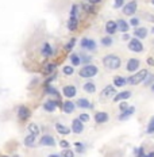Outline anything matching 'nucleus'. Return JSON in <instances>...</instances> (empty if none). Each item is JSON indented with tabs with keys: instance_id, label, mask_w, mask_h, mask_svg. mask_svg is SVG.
Returning a JSON list of instances; mask_svg holds the SVG:
<instances>
[{
	"instance_id": "obj_11",
	"label": "nucleus",
	"mask_w": 154,
	"mask_h": 157,
	"mask_svg": "<svg viewBox=\"0 0 154 157\" xmlns=\"http://www.w3.org/2000/svg\"><path fill=\"white\" fill-rule=\"evenodd\" d=\"M39 144L42 145V146H56V139L51 137V135L46 134L39 139Z\"/></svg>"
},
{
	"instance_id": "obj_34",
	"label": "nucleus",
	"mask_w": 154,
	"mask_h": 157,
	"mask_svg": "<svg viewBox=\"0 0 154 157\" xmlns=\"http://www.w3.org/2000/svg\"><path fill=\"white\" fill-rule=\"evenodd\" d=\"M87 49L91 52H95L96 50V42L93 39H88V45H87Z\"/></svg>"
},
{
	"instance_id": "obj_9",
	"label": "nucleus",
	"mask_w": 154,
	"mask_h": 157,
	"mask_svg": "<svg viewBox=\"0 0 154 157\" xmlns=\"http://www.w3.org/2000/svg\"><path fill=\"white\" fill-rule=\"evenodd\" d=\"M139 65H141V61L138 58H130L127 61V65H126V69L129 72H131V73H134L136 69L139 68Z\"/></svg>"
},
{
	"instance_id": "obj_52",
	"label": "nucleus",
	"mask_w": 154,
	"mask_h": 157,
	"mask_svg": "<svg viewBox=\"0 0 154 157\" xmlns=\"http://www.w3.org/2000/svg\"><path fill=\"white\" fill-rule=\"evenodd\" d=\"M143 157H154V152H150L149 155H145Z\"/></svg>"
},
{
	"instance_id": "obj_51",
	"label": "nucleus",
	"mask_w": 154,
	"mask_h": 157,
	"mask_svg": "<svg viewBox=\"0 0 154 157\" xmlns=\"http://www.w3.org/2000/svg\"><path fill=\"white\" fill-rule=\"evenodd\" d=\"M123 39H130V35H129L127 33H124V34H123Z\"/></svg>"
},
{
	"instance_id": "obj_30",
	"label": "nucleus",
	"mask_w": 154,
	"mask_h": 157,
	"mask_svg": "<svg viewBox=\"0 0 154 157\" xmlns=\"http://www.w3.org/2000/svg\"><path fill=\"white\" fill-rule=\"evenodd\" d=\"M62 72H64V75H66V76H72V75L74 73V68L72 65H66V66L62 68Z\"/></svg>"
},
{
	"instance_id": "obj_43",
	"label": "nucleus",
	"mask_w": 154,
	"mask_h": 157,
	"mask_svg": "<svg viewBox=\"0 0 154 157\" xmlns=\"http://www.w3.org/2000/svg\"><path fill=\"white\" fill-rule=\"evenodd\" d=\"M130 25L134 26V27H138V26H139V18H131V20H130Z\"/></svg>"
},
{
	"instance_id": "obj_3",
	"label": "nucleus",
	"mask_w": 154,
	"mask_h": 157,
	"mask_svg": "<svg viewBox=\"0 0 154 157\" xmlns=\"http://www.w3.org/2000/svg\"><path fill=\"white\" fill-rule=\"evenodd\" d=\"M99 72V68L96 65H92V64H87V65H84L83 68L80 69V72H78V75H80V77L83 78H91L93 76H96Z\"/></svg>"
},
{
	"instance_id": "obj_19",
	"label": "nucleus",
	"mask_w": 154,
	"mask_h": 157,
	"mask_svg": "<svg viewBox=\"0 0 154 157\" xmlns=\"http://www.w3.org/2000/svg\"><path fill=\"white\" fill-rule=\"evenodd\" d=\"M134 111H135V107H127L124 111H122V114L119 115V121H124V119H127L130 117V115H133L134 114Z\"/></svg>"
},
{
	"instance_id": "obj_40",
	"label": "nucleus",
	"mask_w": 154,
	"mask_h": 157,
	"mask_svg": "<svg viewBox=\"0 0 154 157\" xmlns=\"http://www.w3.org/2000/svg\"><path fill=\"white\" fill-rule=\"evenodd\" d=\"M78 121H81L83 123H85V122H89V115L88 114H80V117H78Z\"/></svg>"
},
{
	"instance_id": "obj_42",
	"label": "nucleus",
	"mask_w": 154,
	"mask_h": 157,
	"mask_svg": "<svg viewBox=\"0 0 154 157\" xmlns=\"http://www.w3.org/2000/svg\"><path fill=\"white\" fill-rule=\"evenodd\" d=\"M60 146H62L64 149H69V148H70V144H69L66 139H62V141H60Z\"/></svg>"
},
{
	"instance_id": "obj_32",
	"label": "nucleus",
	"mask_w": 154,
	"mask_h": 157,
	"mask_svg": "<svg viewBox=\"0 0 154 157\" xmlns=\"http://www.w3.org/2000/svg\"><path fill=\"white\" fill-rule=\"evenodd\" d=\"M46 94H49V95H54V96H60V94H58V91L54 87H51V85H48L46 87Z\"/></svg>"
},
{
	"instance_id": "obj_20",
	"label": "nucleus",
	"mask_w": 154,
	"mask_h": 157,
	"mask_svg": "<svg viewBox=\"0 0 154 157\" xmlns=\"http://www.w3.org/2000/svg\"><path fill=\"white\" fill-rule=\"evenodd\" d=\"M42 54H43V57H51V56H53V48H51L50 43H48V42L43 43Z\"/></svg>"
},
{
	"instance_id": "obj_48",
	"label": "nucleus",
	"mask_w": 154,
	"mask_h": 157,
	"mask_svg": "<svg viewBox=\"0 0 154 157\" xmlns=\"http://www.w3.org/2000/svg\"><path fill=\"white\" fill-rule=\"evenodd\" d=\"M87 45H88V38H83L81 39V48L87 49Z\"/></svg>"
},
{
	"instance_id": "obj_46",
	"label": "nucleus",
	"mask_w": 154,
	"mask_h": 157,
	"mask_svg": "<svg viewBox=\"0 0 154 157\" xmlns=\"http://www.w3.org/2000/svg\"><path fill=\"white\" fill-rule=\"evenodd\" d=\"M143 16L146 20H149V22H154V15H150V14H143Z\"/></svg>"
},
{
	"instance_id": "obj_21",
	"label": "nucleus",
	"mask_w": 154,
	"mask_h": 157,
	"mask_svg": "<svg viewBox=\"0 0 154 157\" xmlns=\"http://www.w3.org/2000/svg\"><path fill=\"white\" fill-rule=\"evenodd\" d=\"M76 106H78L80 109H92V104L89 103V100L88 99H85V98H80L76 102Z\"/></svg>"
},
{
	"instance_id": "obj_18",
	"label": "nucleus",
	"mask_w": 154,
	"mask_h": 157,
	"mask_svg": "<svg viewBox=\"0 0 154 157\" xmlns=\"http://www.w3.org/2000/svg\"><path fill=\"white\" fill-rule=\"evenodd\" d=\"M116 25H118V30H120L122 33H127L129 31V28H130V25L126 22L124 19H119V20H116Z\"/></svg>"
},
{
	"instance_id": "obj_28",
	"label": "nucleus",
	"mask_w": 154,
	"mask_h": 157,
	"mask_svg": "<svg viewBox=\"0 0 154 157\" xmlns=\"http://www.w3.org/2000/svg\"><path fill=\"white\" fill-rule=\"evenodd\" d=\"M27 129H28V132H30V134L35 135V137L39 134V127L37 126L35 123H30V125H28V127H27Z\"/></svg>"
},
{
	"instance_id": "obj_16",
	"label": "nucleus",
	"mask_w": 154,
	"mask_h": 157,
	"mask_svg": "<svg viewBox=\"0 0 154 157\" xmlns=\"http://www.w3.org/2000/svg\"><path fill=\"white\" fill-rule=\"evenodd\" d=\"M130 96H131V92L130 91H122V92H118L116 95H114V102H123V100H127Z\"/></svg>"
},
{
	"instance_id": "obj_5",
	"label": "nucleus",
	"mask_w": 154,
	"mask_h": 157,
	"mask_svg": "<svg viewBox=\"0 0 154 157\" xmlns=\"http://www.w3.org/2000/svg\"><path fill=\"white\" fill-rule=\"evenodd\" d=\"M123 14L124 15H129V16H131V15H134V14L136 12V8H138V4H136V2H129V3H126V4L123 5Z\"/></svg>"
},
{
	"instance_id": "obj_10",
	"label": "nucleus",
	"mask_w": 154,
	"mask_h": 157,
	"mask_svg": "<svg viewBox=\"0 0 154 157\" xmlns=\"http://www.w3.org/2000/svg\"><path fill=\"white\" fill-rule=\"evenodd\" d=\"M147 34H149V30H147L146 27H135L134 28V34L133 35H135L134 38H138V39H143L147 37Z\"/></svg>"
},
{
	"instance_id": "obj_44",
	"label": "nucleus",
	"mask_w": 154,
	"mask_h": 157,
	"mask_svg": "<svg viewBox=\"0 0 154 157\" xmlns=\"http://www.w3.org/2000/svg\"><path fill=\"white\" fill-rule=\"evenodd\" d=\"M124 5V0H115V8H122Z\"/></svg>"
},
{
	"instance_id": "obj_57",
	"label": "nucleus",
	"mask_w": 154,
	"mask_h": 157,
	"mask_svg": "<svg viewBox=\"0 0 154 157\" xmlns=\"http://www.w3.org/2000/svg\"><path fill=\"white\" fill-rule=\"evenodd\" d=\"M14 157H19V156H18V155H15V156H14Z\"/></svg>"
},
{
	"instance_id": "obj_6",
	"label": "nucleus",
	"mask_w": 154,
	"mask_h": 157,
	"mask_svg": "<svg viewBox=\"0 0 154 157\" xmlns=\"http://www.w3.org/2000/svg\"><path fill=\"white\" fill-rule=\"evenodd\" d=\"M30 115H31V112H30V110L27 109L26 106H19L18 107V117L20 121H27L28 118H30Z\"/></svg>"
},
{
	"instance_id": "obj_31",
	"label": "nucleus",
	"mask_w": 154,
	"mask_h": 157,
	"mask_svg": "<svg viewBox=\"0 0 154 157\" xmlns=\"http://www.w3.org/2000/svg\"><path fill=\"white\" fill-rule=\"evenodd\" d=\"M146 133H147V134H153V133H154V115L150 118L149 125H147V129H146Z\"/></svg>"
},
{
	"instance_id": "obj_49",
	"label": "nucleus",
	"mask_w": 154,
	"mask_h": 157,
	"mask_svg": "<svg viewBox=\"0 0 154 157\" xmlns=\"http://www.w3.org/2000/svg\"><path fill=\"white\" fill-rule=\"evenodd\" d=\"M101 0H89V4H92V5H95V4H99Z\"/></svg>"
},
{
	"instance_id": "obj_23",
	"label": "nucleus",
	"mask_w": 154,
	"mask_h": 157,
	"mask_svg": "<svg viewBox=\"0 0 154 157\" xmlns=\"http://www.w3.org/2000/svg\"><path fill=\"white\" fill-rule=\"evenodd\" d=\"M83 89L87 94H95V92H96V85H95L93 83H91V81H88V83H85L83 85Z\"/></svg>"
},
{
	"instance_id": "obj_33",
	"label": "nucleus",
	"mask_w": 154,
	"mask_h": 157,
	"mask_svg": "<svg viewBox=\"0 0 154 157\" xmlns=\"http://www.w3.org/2000/svg\"><path fill=\"white\" fill-rule=\"evenodd\" d=\"M153 83H154V75H147V77L145 78V81H143V84L146 87H149V85H152Z\"/></svg>"
},
{
	"instance_id": "obj_58",
	"label": "nucleus",
	"mask_w": 154,
	"mask_h": 157,
	"mask_svg": "<svg viewBox=\"0 0 154 157\" xmlns=\"http://www.w3.org/2000/svg\"><path fill=\"white\" fill-rule=\"evenodd\" d=\"M3 157H7V156H3Z\"/></svg>"
},
{
	"instance_id": "obj_24",
	"label": "nucleus",
	"mask_w": 154,
	"mask_h": 157,
	"mask_svg": "<svg viewBox=\"0 0 154 157\" xmlns=\"http://www.w3.org/2000/svg\"><path fill=\"white\" fill-rule=\"evenodd\" d=\"M127 84V78L123 76H115L114 77V87H124Z\"/></svg>"
},
{
	"instance_id": "obj_39",
	"label": "nucleus",
	"mask_w": 154,
	"mask_h": 157,
	"mask_svg": "<svg viewBox=\"0 0 154 157\" xmlns=\"http://www.w3.org/2000/svg\"><path fill=\"white\" fill-rule=\"evenodd\" d=\"M74 145H76L77 152H78V153H83L84 150H85V146H84L83 142H74Z\"/></svg>"
},
{
	"instance_id": "obj_29",
	"label": "nucleus",
	"mask_w": 154,
	"mask_h": 157,
	"mask_svg": "<svg viewBox=\"0 0 154 157\" xmlns=\"http://www.w3.org/2000/svg\"><path fill=\"white\" fill-rule=\"evenodd\" d=\"M101 45L106 46V48H110V46L112 45V38H111V35L103 37V38H101Z\"/></svg>"
},
{
	"instance_id": "obj_35",
	"label": "nucleus",
	"mask_w": 154,
	"mask_h": 157,
	"mask_svg": "<svg viewBox=\"0 0 154 157\" xmlns=\"http://www.w3.org/2000/svg\"><path fill=\"white\" fill-rule=\"evenodd\" d=\"M74 43H76V38H72L70 41H69L68 43L65 45V50H68V52H70L72 49L74 48Z\"/></svg>"
},
{
	"instance_id": "obj_50",
	"label": "nucleus",
	"mask_w": 154,
	"mask_h": 157,
	"mask_svg": "<svg viewBox=\"0 0 154 157\" xmlns=\"http://www.w3.org/2000/svg\"><path fill=\"white\" fill-rule=\"evenodd\" d=\"M147 64H149V65H154V60L153 58H149V60H147Z\"/></svg>"
},
{
	"instance_id": "obj_12",
	"label": "nucleus",
	"mask_w": 154,
	"mask_h": 157,
	"mask_svg": "<svg viewBox=\"0 0 154 157\" xmlns=\"http://www.w3.org/2000/svg\"><path fill=\"white\" fill-rule=\"evenodd\" d=\"M115 87L114 85H107L106 88L101 91V94H100V99L103 100V99H107V98H110V96H112V95H115Z\"/></svg>"
},
{
	"instance_id": "obj_13",
	"label": "nucleus",
	"mask_w": 154,
	"mask_h": 157,
	"mask_svg": "<svg viewBox=\"0 0 154 157\" xmlns=\"http://www.w3.org/2000/svg\"><path fill=\"white\" fill-rule=\"evenodd\" d=\"M95 122L97 125H101V123H106L108 122V114L106 111H99L95 114Z\"/></svg>"
},
{
	"instance_id": "obj_41",
	"label": "nucleus",
	"mask_w": 154,
	"mask_h": 157,
	"mask_svg": "<svg viewBox=\"0 0 154 157\" xmlns=\"http://www.w3.org/2000/svg\"><path fill=\"white\" fill-rule=\"evenodd\" d=\"M62 155H64V157H74V153H73V150H70V148L64 150Z\"/></svg>"
},
{
	"instance_id": "obj_38",
	"label": "nucleus",
	"mask_w": 154,
	"mask_h": 157,
	"mask_svg": "<svg viewBox=\"0 0 154 157\" xmlns=\"http://www.w3.org/2000/svg\"><path fill=\"white\" fill-rule=\"evenodd\" d=\"M83 8H84V11L88 12V14H93L95 12V8H93V5H92V4H85Z\"/></svg>"
},
{
	"instance_id": "obj_8",
	"label": "nucleus",
	"mask_w": 154,
	"mask_h": 157,
	"mask_svg": "<svg viewBox=\"0 0 154 157\" xmlns=\"http://www.w3.org/2000/svg\"><path fill=\"white\" fill-rule=\"evenodd\" d=\"M72 132L74 134H81L84 132V123L81 121H78V118L72 121Z\"/></svg>"
},
{
	"instance_id": "obj_25",
	"label": "nucleus",
	"mask_w": 154,
	"mask_h": 157,
	"mask_svg": "<svg viewBox=\"0 0 154 157\" xmlns=\"http://www.w3.org/2000/svg\"><path fill=\"white\" fill-rule=\"evenodd\" d=\"M78 27V19L77 18H69V20H68V28L70 31H74L76 28Z\"/></svg>"
},
{
	"instance_id": "obj_59",
	"label": "nucleus",
	"mask_w": 154,
	"mask_h": 157,
	"mask_svg": "<svg viewBox=\"0 0 154 157\" xmlns=\"http://www.w3.org/2000/svg\"><path fill=\"white\" fill-rule=\"evenodd\" d=\"M153 45H154V41H153Z\"/></svg>"
},
{
	"instance_id": "obj_22",
	"label": "nucleus",
	"mask_w": 154,
	"mask_h": 157,
	"mask_svg": "<svg viewBox=\"0 0 154 157\" xmlns=\"http://www.w3.org/2000/svg\"><path fill=\"white\" fill-rule=\"evenodd\" d=\"M56 130L60 133V134H62V135L70 134V129H69V127H66L65 125H62V123H56Z\"/></svg>"
},
{
	"instance_id": "obj_36",
	"label": "nucleus",
	"mask_w": 154,
	"mask_h": 157,
	"mask_svg": "<svg viewBox=\"0 0 154 157\" xmlns=\"http://www.w3.org/2000/svg\"><path fill=\"white\" fill-rule=\"evenodd\" d=\"M54 68H56V64H48V65L45 66V69H43V72H45V73H51V72L54 71Z\"/></svg>"
},
{
	"instance_id": "obj_27",
	"label": "nucleus",
	"mask_w": 154,
	"mask_h": 157,
	"mask_svg": "<svg viewBox=\"0 0 154 157\" xmlns=\"http://www.w3.org/2000/svg\"><path fill=\"white\" fill-rule=\"evenodd\" d=\"M69 58H70L72 66H78V65L81 64V61H80V56H78V54H76V53H72Z\"/></svg>"
},
{
	"instance_id": "obj_37",
	"label": "nucleus",
	"mask_w": 154,
	"mask_h": 157,
	"mask_svg": "<svg viewBox=\"0 0 154 157\" xmlns=\"http://www.w3.org/2000/svg\"><path fill=\"white\" fill-rule=\"evenodd\" d=\"M77 11H78V5L73 4L72 5V10H70V16L72 18H77Z\"/></svg>"
},
{
	"instance_id": "obj_26",
	"label": "nucleus",
	"mask_w": 154,
	"mask_h": 157,
	"mask_svg": "<svg viewBox=\"0 0 154 157\" xmlns=\"http://www.w3.org/2000/svg\"><path fill=\"white\" fill-rule=\"evenodd\" d=\"M35 135H33V134H28L27 137L25 138V145L26 146H28V148H33V146H35Z\"/></svg>"
},
{
	"instance_id": "obj_56",
	"label": "nucleus",
	"mask_w": 154,
	"mask_h": 157,
	"mask_svg": "<svg viewBox=\"0 0 154 157\" xmlns=\"http://www.w3.org/2000/svg\"><path fill=\"white\" fill-rule=\"evenodd\" d=\"M152 4H153V5H154V0H152Z\"/></svg>"
},
{
	"instance_id": "obj_2",
	"label": "nucleus",
	"mask_w": 154,
	"mask_h": 157,
	"mask_svg": "<svg viewBox=\"0 0 154 157\" xmlns=\"http://www.w3.org/2000/svg\"><path fill=\"white\" fill-rule=\"evenodd\" d=\"M147 75H149V71H147V69H141V71L135 72L133 76H130L127 78V83L131 84V85H138V84L143 83L145 78L147 77Z\"/></svg>"
},
{
	"instance_id": "obj_47",
	"label": "nucleus",
	"mask_w": 154,
	"mask_h": 157,
	"mask_svg": "<svg viewBox=\"0 0 154 157\" xmlns=\"http://www.w3.org/2000/svg\"><path fill=\"white\" fill-rule=\"evenodd\" d=\"M80 61H81V62H89V61H91V57H89V56H81Z\"/></svg>"
},
{
	"instance_id": "obj_4",
	"label": "nucleus",
	"mask_w": 154,
	"mask_h": 157,
	"mask_svg": "<svg viewBox=\"0 0 154 157\" xmlns=\"http://www.w3.org/2000/svg\"><path fill=\"white\" fill-rule=\"evenodd\" d=\"M127 48H129V50L134 52V53H141V52H143V43L138 38H131L129 41Z\"/></svg>"
},
{
	"instance_id": "obj_55",
	"label": "nucleus",
	"mask_w": 154,
	"mask_h": 157,
	"mask_svg": "<svg viewBox=\"0 0 154 157\" xmlns=\"http://www.w3.org/2000/svg\"><path fill=\"white\" fill-rule=\"evenodd\" d=\"M152 33H153V34H154V27H153V28H152Z\"/></svg>"
},
{
	"instance_id": "obj_53",
	"label": "nucleus",
	"mask_w": 154,
	"mask_h": 157,
	"mask_svg": "<svg viewBox=\"0 0 154 157\" xmlns=\"http://www.w3.org/2000/svg\"><path fill=\"white\" fill-rule=\"evenodd\" d=\"M49 157H61V156H60V155H50Z\"/></svg>"
},
{
	"instance_id": "obj_54",
	"label": "nucleus",
	"mask_w": 154,
	"mask_h": 157,
	"mask_svg": "<svg viewBox=\"0 0 154 157\" xmlns=\"http://www.w3.org/2000/svg\"><path fill=\"white\" fill-rule=\"evenodd\" d=\"M152 91L154 92V84H152Z\"/></svg>"
},
{
	"instance_id": "obj_15",
	"label": "nucleus",
	"mask_w": 154,
	"mask_h": 157,
	"mask_svg": "<svg viewBox=\"0 0 154 157\" xmlns=\"http://www.w3.org/2000/svg\"><path fill=\"white\" fill-rule=\"evenodd\" d=\"M74 109H76V104H74L72 100H66V102H64V104H62V110H64V112H65V114H72V112L74 111Z\"/></svg>"
},
{
	"instance_id": "obj_45",
	"label": "nucleus",
	"mask_w": 154,
	"mask_h": 157,
	"mask_svg": "<svg viewBox=\"0 0 154 157\" xmlns=\"http://www.w3.org/2000/svg\"><path fill=\"white\" fill-rule=\"evenodd\" d=\"M119 103H120V106H119V109H120L122 111H124V110H126L127 107H129V104H127V102H126V100H123V102H119Z\"/></svg>"
},
{
	"instance_id": "obj_14",
	"label": "nucleus",
	"mask_w": 154,
	"mask_h": 157,
	"mask_svg": "<svg viewBox=\"0 0 154 157\" xmlns=\"http://www.w3.org/2000/svg\"><path fill=\"white\" fill-rule=\"evenodd\" d=\"M106 31L108 35H114L116 31H118V25H116L115 20H108L106 23Z\"/></svg>"
},
{
	"instance_id": "obj_17",
	"label": "nucleus",
	"mask_w": 154,
	"mask_h": 157,
	"mask_svg": "<svg viewBox=\"0 0 154 157\" xmlns=\"http://www.w3.org/2000/svg\"><path fill=\"white\" fill-rule=\"evenodd\" d=\"M57 109V104L54 100H46L45 103H43V110L48 112H54Z\"/></svg>"
},
{
	"instance_id": "obj_1",
	"label": "nucleus",
	"mask_w": 154,
	"mask_h": 157,
	"mask_svg": "<svg viewBox=\"0 0 154 157\" xmlns=\"http://www.w3.org/2000/svg\"><path fill=\"white\" fill-rule=\"evenodd\" d=\"M103 65L108 69H119L122 65V60L116 54H107L103 58Z\"/></svg>"
},
{
	"instance_id": "obj_7",
	"label": "nucleus",
	"mask_w": 154,
	"mask_h": 157,
	"mask_svg": "<svg viewBox=\"0 0 154 157\" xmlns=\"http://www.w3.org/2000/svg\"><path fill=\"white\" fill-rule=\"evenodd\" d=\"M62 94H64V96H65V98L72 99V98L76 96L77 89H76V87H74V85H65L62 88Z\"/></svg>"
}]
</instances>
